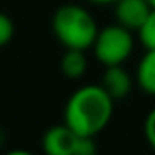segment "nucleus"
<instances>
[{
	"label": "nucleus",
	"instance_id": "f03ea898",
	"mask_svg": "<svg viewBox=\"0 0 155 155\" xmlns=\"http://www.w3.org/2000/svg\"><path fill=\"white\" fill-rule=\"evenodd\" d=\"M51 28L58 42L66 49H88L93 48L99 28L95 18L84 8L77 4L60 6L51 20Z\"/></svg>",
	"mask_w": 155,
	"mask_h": 155
},
{
	"label": "nucleus",
	"instance_id": "7ed1b4c3",
	"mask_svg": "<svg viewBox=\"0 0 155 155\" xmlns=\"http://www.w3.org/2000/svg\"><path fill=\"white\" fill-rule=\"evenodd\" d=\"M93 51L99 62H102L104 66L122 64L133 51L131 29L120 26L119 22L99 29L97 38L93 42Z\"/></svg>",
	"mask_w": 155,
	"mask_h": 155
},
{
	"label": "nucleus",
	"instance_id": "9d476101",
	"mask_svg": "<svg viewBox=\"0 0 155 155\" xmlns=\"http://www.w3.org/2000/svg\"><path fill=\"white\" fill-rule=\"evenodd\" d=\"M13 35H15V24H13V20L6 13L0 11V48L9 44L11 38H13Z\"/></svg>",
	"mask_w": 155,
	"mask_h": 155
},
{
	"label": "nucleus",
	"instance_id": "0eeeda50",
	"mask_svg": "<svg viewBox=\"0 0 155 155\" xmlns=\"http://www.w3.org/2000/svg\"><path fill=\"white\" fill-rule=\"evenodd\" d=\"M137 84L150 95H155V49H146L137 66Z\"/></svg>",
	"mask_w": 155,
	"mask_h": 155
},
{
	"label": "nucleus",
	"instance_id": "9b49d317",
	"mask_svg": "<svg viewBox=\"0 0 155 155\" xmlns=\"http://www.w3.org/2000/svg\"><path fill=\"white\" fill-rule=\"evenodd\" d=\"M144 137H146L148 144L155 150V108L146 115V120H144Z\"/></svg>",
	"mask_w": 155,
	"mask_h": 155
},
{
	"label": "nucleus",
	"instance_id": "f8f14e48",
	"mask_svg": "<svg viewBox=\"0 0 155 155\" xmlns=\"http://www.w3.org/2000/svg\"><path fill=\"white\" fill-rule=\"evenodd\" d=\"M90 2H93V4H115L117 0H90Z\"/></svg>",
	"mask_w": 155,
	"mask_h": 155
},
{
	"label": "nucleus",
	"instance_id": "1a4fd4ad",
	"mask_svg": "<svg viewBox=\"0 0 155 155\" xmlns=\"http://www.w3.org/2000/svg\"><path fill=\"white\" fill-rule=\"evenodd\" d=\"M137 33L146 49H155V9H151V13L148 15V18Z\"/></svg>",
	"mask_w": 155,
	"mask_h": 155
},
{
	"label": "nucleus",
	"instance_id": "ddd939ff",
	"mask_svg": "<svg viewBox=\"0 0 155 155\" xmlns=\"http://www.w3.org/2000/svg\"><path fill=\"white\" fill-rule=\"evenodd\" d=\"M148 2H150V6H151V8L155 9V0H148Z\"/></svg>",
	"mask_w": 155,
	"mask_h": 155
},
{
	"label": "nucleus",
	"instance_id": "6e6552de",
	"mask_svg": "<svg viewBox=\"0 0 155 155\" xmlns=\"http://www.w3.org/2000/svg\"><path fill=\"white\" fill-rule=\"evenodd\" d=\"M88 58L84 55V49H66V53L60 58V69L68 79H79L86 73Z\"/></svg>",
	"mask_w": 155,
	"mask_h": 155
},
{
	"label": "nucleus",
	"instance_id": "423d86ee",
	"mask_svg": "<svg viewBox=\"0 0 155 155\" xmlns=\"http://www.w3.org/2000/svg\"><path fill=\"white\" fill-rule=\"evenodd\" d=\"M131 77L130 73L122 68V64H115V66H106L104 73H102V88L106 90V93L113 99V101H120L124 99L130 91H131Z\"/></svg>",
	"mask_w": 155,
	"mask_h": 155
},
{
	"label": "nucleus",
	"instance_id": "39448f33",
	"mask_svg": "<svg viewBox=\"0 0 155 155\" xmlns=\"http://www.w3.org/2000/svg\"><path fill=\"white\" fill-rule=\"evenodd\" d=\"M151 6L148 0H117L115 2V18L120 26L139 31L148 15L151 13Z\"/></svg>",
	"mask_w": 155,
	"mask_h": 155
},
{
	"label": "nucleus",
	"instance_id": "f257e3e1",
	"mask_svg": "<svg viewBox=\"0 0 155 155\" xmlns=\"http://www.w3.org/2000/svg\"><path fill=\"white\" fill-rule=\"evenodd\" d=\"M113 102L102 86L79 88L66 102L64 122L84 137H95L108 126Z\"/></svg>",
	"mask_w": 155,
	"mask_h": 155
},
{
	"label": "nucleus",
	"instance_id": "20e7f679",
	"mask_svg": "<svg viewBox=\"0 0 155 155\" xmlns=\"http://www.w3.org/2000/svg\"><path fill=\"white\" fill-rule=\"evenodd\" d=\"M42 148L48 155H93L97 146L93 137H84L66 122L53 126L42 139Z\"/></svg>",
	"mask_w": 155,
	"mask_h": 155
}]
</instances>
